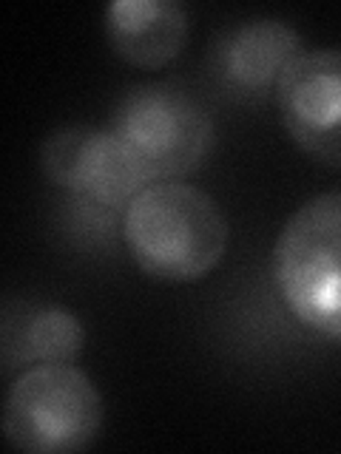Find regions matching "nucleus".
I'll return each mask as SVG.
<instances>
[{"instance_id":"nucleus-1","label":"nucleus","mask_w":341,"mask_h":454,"mask_svg":"<svg viewBox=\"0 0 341 454\" xmlns=\"http://www.w3.org/2000/svg\"><path fill=\"white\" fill-rule=\"evenodd\" d=\"M120 227L131 262L160 281L208 276L222 262L231 239L217 199L177 179L151 182L123 210Z\"/></svg>"},{"instance_id":"nucleus-2","label":"nucleus","mask_w":341,"mask_h":454,"mask_svg":"<svg viewBox=\"0 0 341 454\" xmlns=\"http://www.w3.org/2000/svg\"><path fill=\"white\" fill-rule=\"evenodd\" d=\"M274 278L298 324L341 344V191L290 213L274 245Z\"/></svg>"},{"instance_id":"nucleus-3","label":"nucleus","mask_w":341,"mask_h":454,"mask_svg":"<svg viewBox=\"0 0 341 454\" xmlns=\"http://www.w3.org/2000/svg\"><path fill=\"white\" fill-rule=\"evenodd\" d=\"M103 395L75 364H35L14 378L4 403V434L26 454L91 446L103 429Z\"/></svg>"},{"instance_id":"nucleus-4","label":"nucleus","mask_w":341,"mask_h":454,"mask_svg":"<svg viewBox=\"0 0 341 454\" xmlns=\"http://www.w3.org/2000/svg\"><path fill=\"white\" fill-rule=\"evenodd\" d=\"M106 128L134 153L154 182L191 174L213 148L210 114L199 99L170 82L128 89Z\"/></svg>"},{"instance_id":"nucleus-5","label":"nucleus","mask_w":341,"mask_h":454,"mask_svg":"<svg viewBox=\"0 0 341 454\" xmlns=\"http://www.w3.org/2000/svg\"><path fill=\"white\" fill-rule=\"evenodd\" d=\"M40 168L52 184L99 210H125L154 182L108 128L66 125L46 137Z\"/></svg>"},{"instance_id":"nucleus-6","label":"nucleus","mask_w":341,"mask_h":454,"mask_svg":"<svg viewBox=\"0 0 341 454\" xmlns=\"http://www.w3.org/2000/svg\"><path fill=\"white\" fill-rule=\"evenodd\" d=\"M284 131L307 156L341 168V49L302 51L276 89Z\"/></svg>"},{"instance_id":"nucleus-7","label":"nucleus","mask_w":341,"mask_h":454,"mask_svg":"<svg viewBox=\"0 0 341 454\" xmlns=\"http://www.w3.org/2000/svg\"><path fill=\"white\" fill-rule=\"evenodd\" d=\"M302 35L279 18L231 23L213 46V71L227 91L245 99L279 89L284 71L302 54Z\"/></svg>"},{"instance_id":"nucleus-8","label":"nucleus","mask_w":341,"mask_h":454,"mask_svg":"<svg viewBox=\"0 0 341 454\" xmlns=\"http://www.w3.org/2000/svg\"><path fill=\"white\" fill-rule=\"evenodd\" d=\"M106 37L125 63L163 68L188 40V9L174 0H114L106 9Z\"/></svg>"},{"instance_id":"nucleus-9","label":"nucleus","mask_w":341,"mask_h":454,"mask_svg":"<svg viewBox=\"0 0 341 454\" xmlns=\"http://www.w3.org/2000/svg\"><path fill=\"white\" fill-rule=\"evenodd\" d=\"M85 344L80 318L60 304L23 307V316H6L4 324V369L26 364H75Z\"/></svg>"}]
</instances>
